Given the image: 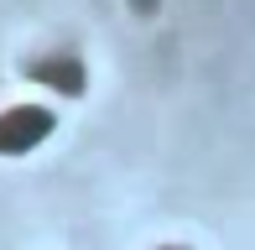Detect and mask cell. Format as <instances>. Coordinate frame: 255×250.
<instances>
[{"label": "cell", "instance_id": "cell-1", "mask_svg": "<svg viewBox=\"0 0 255 250\" xmlns=\"http://www.w3.org/2000/svg\"><path fill=\"white\" fill-rule=\"evenodd\" d=\"M47 130H52V115H47V110H37V105L5 110V115H0V156L31 151L37 141H47Z\"/></svg>", "mask_w": 255, "mask_h": 250}, {"label": "cell", "instance_id": "cell-2", "mask_svg": "<svg viewBox=\"0 0 255 250\" xmlns=\"http://www.w3.org/2000/svg\"><path fill=\"white\" fill-rule=\"evenodd\" d=\"M37 84H52L57 94H84V63L73 52H52V58H37L31 63Z\"/></svg>", "mask_w": 255, "mask_h": 250}]
</instances>
